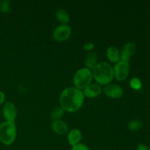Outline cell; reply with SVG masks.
I'll use <instances>...</instances> for the list:
<instances>
[{
    "label": "cell",
    "instance_id": "1",
    "mask_svg": "<svg viewBox=\"0 0 150 150\" xmlns=\"http://www.w3.org/2000/svg\"><path fill=\"white\" fill-rule=\"evenodd\" d=\"M84 95L83 92L74 86L66 88L59 97L62 108L66 111L73 113L79 111L83 105Z\"/></svg>",
    "mask_w": 150,
    "mask_h": 150
},
{
    "label": "cell",
    "instance_id": "2",
    "mask_svg": "<svg viewBox=\"0 0 150 150\" xmlns=\"http://www.w3.org/2000/svg\"><path fill=\"white\" fill-rule=\"evenodd\" d=\"M92 76L100 85H108L114 79V70L109 63L102 62L97 64L92 70Z\"/></svg>",
    "mask_w": 150,
    "mask_h": 150
},
{
    "label": "cell",
    "instance_id": "3",
    "mask_svg": "<svg viewBox=\"0 0 150 150\" xmlns=\"http://www.w3.org/2000/svg\"><path fill=\"white\" fill-rule=\"evenodd\" d=\"M16 125L12 122L5 121L0 124V142L4 145H10L16 138Z\"/></svg>",
    "mask_w": 150,
    "mask_h": 150
},
{
    "label": "cell",
    "instance_id": "4",
    "mask_svg": "<svg viewBox=\"0 0 150 150\" xmlns=\"http://www.w3.org/2000/svg\"><path fill=\"white\" fill-rule=\"evenodd\" d=\"M93 76L92 70L83 67L78 70L73 77V84L74 87L78 89H84L88 85L90 84L92 81Z\"/></svg>",
    "mask_w": 150,
    "mask_h": 150
},
{
    "label": "cell",
    "instance_id": "5",
    "mask_svg": "<svg viewBox=\"0 0 150 150\" xmlns=\"http://www.w3.org/2000/svg\"><path fill=\"white\" fill-rule=\"evenodd\" d=\"M113 70H114V77H115L117 81H125L130 73L129 62L120 60L113 67Z\"/></svg>",
    "mask_w": 150,
    "mask_h": 150
},
{
    "label": "cell",
    "instance_id": "6",
    "mask_svg": "<svg viewBox=\"0 0 150 150\" xmlns=\"http://www.w3.org/2000/svg\"><path fill=\"white\" fill-rule=\"evenodd\" d=\"M71 35V28L67 24H61L57 26L53 32V38L58 42L66 41Z\"/></svg>",
    "mask_w": 150,
    "mask_h": 150
},
{
    "label": "cell",
    "instance_id": "7",
    "mask_svg": "<svg viewBox=\"0 0 150 150\" xmlns=\"http://www.w3.org/2000/svg\"><path fill=\"white\" fill-rule=\"evenodd\" d=\"M104 93L107 97L113 99H119L122 98L124 94L123 89L118 84L109 83L104 87Z\"/></svg>",
    "mask_w": 150,
    "mask_h": 150
},
{
    "label": "cell",
    "instance_id": "8",
    "mask_svg": "<svg viewBox=\"0 0 150 150\" xmlns=\"http://www.w3.org/2000/svg\"><path fill=\"white\" fill-rule=\"evenodd\" d=\"M2 114L6 121L14 122L17 117V109L14 103L12 102H7L2 108Z\"/></svg>",
    "mask_w": 150,
    "mask_h": 150
},
{
    "label": "cell",
    "instance_id": "9",
    "mask_svg": "<svg viewBox=\"0 0 150 150\" xmlns=\"http://www.w3.org/2000/svg\"><path fill=\"white\" fill-rule=\"evenodd\" d=\"M136 51V45L133 42H127L120 51V60L129 62L130 59L135 54Z\"/></svg>",
    "mask_w": 150,
    "mask_h": 150
},
{
    "label": "cell",
    "instance_id": "10",
    "mask_svg": "<svg viewBox=\"0 0 150 150\" xmlns=\"http://www.w3.org/2000/svg\"><path fill=\"white\" fill-rule=\"evenodd\" d=\"M102 92V87L98 83H91L83 89V94L84 97L94 98L99 96Z\"/></svg>",
    "mask_w": 150,
    "mask_h": 150
},
{
    "label": "cell",
    "instance_id": "11",
    "mask_svg": "<svg viewBox=\"0 0 150 150\" xmlns=\"http://www.w3.org/2000/svg\"><path fill=\"white\" fill-rule=\"evenodd\" d=\"M51 129L54 133L58 135H63L68 130V126L65 122L62 120H55L51 123Z\"/></svg>",
    "mask_w": 150,
    "mask_h": 150
},
{
    "label": "cell",
    "instance_id": "12",
    "mask_svg": "<svg viewBox=\"0 0 150 150\" xmlns=\"http://www.w3.org/2000/svg\"><path fill=\"white\" fill-rule=\"evenodd\" d=\"M81 139L82 133L79 129H73L69 132L67 135V141L72 146L80 143Z\"/></svg>",
    "mask_w": 150,
    "mask_h": 150
},
{
    "label": "cell",
    "instance_id": "13",
    "mask_svg": "<svg viewBox=\"0 0 150 150\" xmlns=\"http://www.w3.org/2000/svg\"><path fill=\"white\" fill-rule=\"evenodd\" d=\"M98 64V54L95 51H90L88 53L85 59V67L89 70H93Z\"/></svg>",
    "mask_w": 150,
    "mask_h": 150
},
{
    "label": "cell",
    "instance_id": "14",
    "mask_svg": "<svg viewBox=\"0 0 150 150\" xmlns=\"http://www.w3.org/2000/svg\"><path fill=\"white\" fill-rule=\"evenodd\" d=\"M106 56L111 62L117 63L120 60V51L114 46H111L107 49Z\"/></svg>",
    "mask_w": 150,
    "mask_h": 150
},
{
    "label": "cell",
    "instance_id": "15",
    "mask_svg": "<svg viewBox=\"0 0 150 150\" xmlns=\"http://www.w3.org/2000/svg\"><path fill=\"white\" fill-rule=\"evenodd\" d=\"M56 18L62 24H66L70 21V16L64 9H59L56 12Z\"/></svg>",
    "mask_w": 150,
    "mask_h": 150
},
{
    "label": "cell",
    "instance_id": "16",
    "mask_svg": "<svg viewBox=\"0 0 150 150\" xmlns=\"http://www.w3.org/2000/svg\"><path fill=\"white\" fill-rule=\"evenodd\" d=\"M64 114V110L61 106H57L53 108L51 114V119L53 121L60 120Z\"/></svg>",
    "mask_w": 150,
    "mask_h": 150
},
{
    "label": "cell",
    "instance_id": "17",
    "mask_svg": "<svg viewBox=\"0 0 150 150\" xmlns=\"http://www.w3.org/2000/svg\"><path fill=\"white\" fill-rule=\"evenodd\" d=\"M142 126H143V122L139 120H133L128 123L129 130L133 132L140 130Z\"/></svg>",
    "mask_w": 150,
    "mask_h": 150
},
{
    "label": "cell",
    "instance_id": "18",
    "mask_svg": "<svg viewBox=\"0 0 150 150\" xmlns=\"http://www.w3.org/2000/svg\"><path fill=\"white\" fill-rule=\"evenodd\" d=\"M11 10V1L9 0H3L0 1V11L2 13H10Z\"/></svg>",
    "mask_w": 150,
    "mask_h": 150
},
{
    "label": "cell",
    "instance_id": "19",
    "mask_svg": "<svg viewBox=\"0 0 150 150\" xmlns=\"http://www.w3.org/2000/svg\"><path fill=\"white\" fill-rule=\"evenodd\" d=\"M130 86L134 90H140L142 88V82L138 78H133L130 81Z\"/></svg>",
    "mask_w": 150,
    "mask_h": 150
},
{
    "label": "cell",
    "instance_id": "20",
    "mask_svg": "<svg viewBox=\"0 0 150 150\" xmlns=\"http://www.w3.org/2000/svg\"><path fill=\"white\" fill-rule=\"evenodd\" d=\"M71 150H89V149L85 144L79 143L75 146H72Z\"/></svg>",
    "mask_w": 150,
    "mask_h": 150
},
{
    "label": "cell",
    "instance_id": "21",
    "mask_svg": "<svg viewBox=\"0 0 150 150\" xmlns=\"http://www.w3.org/2000/svg\"><path fill=\"white\" fill-rule=\"evenodd\" d=\"M94 47H95V45H94L93 42H89L83 45V49H84L85 51H89V52H90V51H92V49L94 48Z\"/></svg>",
    "mask_w": 150,
    "mask_h": 150
},
{
    "label": "cell",
    "instance_id": "22",
    "mask_svg": "<svg viewBox=\"0 0 150 150\" xmlns=\"http://www.w3.org/2000/svg\"><path fill=\"white\" fill-rule=\"evenodd\" d=\"M137 150H149V149L148 148V146L143 144H139L137 145Z\"/></svg>",
    "mask_w": 150,
    "mask_h": 150
},
{
    "label": "cell",
    "instance_id": "23",
    "mask_svg": "<svg viewBox=\"0 0 150 150\" xmlns=\"http://www.w3.org/2000/svg\"><path fill=\"white\" fill-rule=\"evenodd\" d=\"M4 100H5V94L0 91V105L4 102Z\"/></svg>",
    "mask_w": 150,
    "mask_h": 150
},
{
    "label": "cell",
    "instance_id": "24",
    "mask_svg": "<svg viewBox=\"0 0 150 150\" xmlns=\"http://www.w3.org/2000/svg\"><path fill=\"white\" fill-rule=\"evenodd\" d=\"M0 115H1V113H0Z\"/></svg>",
    "mask_w": 150,
    "mask_h": 150
}]
</instances>
